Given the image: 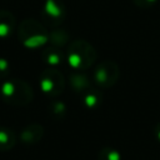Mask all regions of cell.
Here are the masks:
<instances>
[{
  "instance_id": "obj_1",
  "label": "cell",
  "mask_w": 160,
  "mask_h": 160,
  "mask_svg": "<svg viewBox=\"0 0 160 160\" xmlns=\"http://www.w3.org/2000/svg\"><path fill=\"white\" fill-rule=\"evenodd\" d=\"M65 56L71 68L81 71L94 65L96 60V50L86 40L76 39L69 44Z\"/></svg>"
},
{
  "instance_id": "obj_2",
  "label": "cell",
  "mask_w": 160,
  "mask_h": 160,
  "mask_svg": "<svg viewBox=\"0 0 160 160\" xmlns=\"http://www.w3.org/2000/svg\"><path fill=\"white\" fill-rule=\"evenodd\" d=\"M19 39L28 48H39L49 41V34L39 21L28 19L19 26Z\"/></svg>"
},
{
  "instance_id": "obj_3",
  "label": "cell",
  "mask_w": 160,
  "mask_h": 160,
  "mask_svg": "<svg viewBox=\"0 0 160 160\" xmlns=\"http://www.w3.org/2000/svg\"><path fill=\"white\" fill-rule=\"evenodd\" d=\"M1 94L8 102L18 106L26 105L32 99L31 88L21 80L6 81L1 88Z\"/></svg>"
},
{
  "instance_id": "obj_4",
  "label": "cell",
  "mask_w": 160,
  "mask_h": 160,
  "mask_svg": "<svg viewBox=\"0 0 160 160\" xmlns=\"http://www.w3.org/2000/svg\"><path fill=\"white\" fill-rule=\"evenodd\" d=\"M120 78V69L111 60L101 61L94 71V81L102 89H109L116 84Z\"/></svg>"
},
{
  "instance_id": "obj_5",
  "label": "cell",
  "mask_w": 160,
  "mask_h": 160,
  "mask_svg": "<svg viewBox=\"0 0 160 160\" xmlns=\"http://www.w3.org/2000/svg\"><path fill=\"white\" fill-rule=\"evenodd\" d=\"M40 88L48 96H58L65 89V79L62 72L49 68L42 71L40 76Z\"/></svg>"
},
{
  "instance_id": "obj_6",
  "label": "cell",
  "mask_w": 160,
  "mask_h": 160,
  "mask_svg": "<svg viewBox=\"0 0 160 160\" xmlns=\"http://www.w3.org/2000/svg\"><path fill=\"white\" fill-rule=\"evenodd\" d=\"M44 19L50 25H59L62 22L66 15V10L62 2L59 0H46L44 5Z\"/></svg>"
},
{
  "instance_id": "obj_7",
  "label": "cell",
  "mask_w": 160,
  "mask_h": 160,
  "mask_svg": "<svg viewBox=\"0 0 160 160\" xmlns=\"http://www.w3.org/2000/svg\"><path fill=\"white\" fill-rule=\"evenodd\" d=\"M69 80L72 90L78 94H82L88 89H90V79L84 72H74L70 75Z\"/></svg>"
},
{
  "instance_id": "obj_8",
  "label": "cell",
  "mask_w": 160,
  "mask_h": 160,
  "mask_svg": "<svg viewBox=\"0 0 160 160\" xmlns=\"http://www.w3.org/2000/svg\"><path fill=\"white\" fill-rule=\"evenodd\" d=\"M42 135L44 128L39 124H31L21 132V140L26 144H35L42 138Z\"/></svg>"
},
{
  "instance_id": "obj_9",
  "label": "cell",
  "mask_w": 160,
  "mask_h": 160,
  "mask_svg": "<svg viewBox=\"0 0 160 160\" xmlns=\"http://www.w3.org/2000/svg\"><path fill=\"white\" fill-rule=\"evenodd\" d=\"M64 52L59 49V46H49L44 50L42 52V59L46 64H49L50 66H58L64 60Z\"/></svg>"
},
{
  "instance_id": "obj_10",
  "label": "cell",
  "mask_w": 160,
  "mask_h": 160,
  "mask_svg": "<svg viewBox=\"0 0 160 160\" xmlns=\"http://www.w3.org/2000/svg\"><path fill=\"white\" fill-rule=\"evenodd\" d=\"M14 26H15L14 16L8 11H0V36L10 35Z\"/></svg>"
},
{
  "instance_id": "obj_11",
  "label": "cell",
  "mask_w": 160,
  "mask_h": 160,
  "mask_svg": "<svg viewBox=\"0 0 160 160\" xmlns=\"http://www.w3.org/2000/svg\"><path fill=\"white\" fill-rule=\"evenodd\" d=\"M16 142L15 134L8 128H0V151L11 149Z\"/></svg>"
},
{
  "instance_id": "obj_12",
  "label": "cell",
  "mask_w": 160,
  "mask_h": 160,
  "mask_svg": "<svg viewBox=\"0 0 160 160\" xmlns=\"http://www.w3.org/2000/svg\"><path fill=\"white\" fill-rule=\"evenodd\" d=\"M81 95L82 96V102L86 108L89 109H92V108H96L100 105L101 102V94L96 90H91V89H88L85 92H82Z\"/></svg>"
},
{
  "instance_id": "obj_13",
  "label": "cell",
  "mask_w": 160,
  "mask_h": 160,
  "mask_svg": "<svg viewBox=\"0 0 160 160\" xmlns=\"http://www.w3.org/2000/svg\"><path fill=\"white\" fill-rule=\"evenodd\" d=\"M49 40L52 42V45L55 46H62V45H66L68 41H69V35L65 30L62 29H59V30H55L52 31L51 34H49Z\"/></svg>"
},
{
  "instance_id": "obj_14",
  "label": "cell",
  "mask_w": 160,
  "mask_h": 160,
  "mask_svg": "<svg viewBox=\"0 0 160 160\" xmlns=\"http://www.w3.org/2000/svg\"><path fill=\"white\" fill-rule=\"evenodd\" d=\"M99 160H121V154L119 150L111 146H104L99 151Z\"/></svg>"
},
{
  "instance_id": "obj_15",
  "label": "cell",
  "mask_w": 160,
  "mask_h": 160,
  "mask_svg": "<svg viewBox=\"0 0 160 160\" xmlns=\"http://www.w3.org/2000/svg\"><path fill=\"white\" fill-rule=\"evenodd\" d=\"M51 111L54 115H64L66 109H65V105L62 102H54L52 106H51Z\"/></svg>"
},
{
  "instance_id": "obj_16",
  "label": "cell",
  "mask_w": 160,
  "mask_h": 160,
  "mask_svg": "<svg viewBox=\"0 0 160 160\" xmlns=\"http://www.w3.org/2000/svg\"><path fill=\"white\" fill-rule=\"evenodd\" d=\"M132 1H134V4L136 6L142 8V9H148V8L152 6V5H155L159 0H132Z\"/></svg>"
},
{
  "instance_id": "obj_17",
  "label": "cell",
  "mask_w": 160,
  "mask_h": 160,
  "mask_svg": "<svg viewBox=\"0 0 160 160\" xmlns=\"http://www.w3.org/2000/svg\"><path fill=\"white\" fill-rule=\"evenodd\" d=\"M8 70H9L8 61L4 59H0V76H2V74H8Z\"/></svg>"
},
{
  "instance_id": "obj_18",
  "label": "cell",
  "mask_w": 160,
  "mask_h": 160,
  "mask_svg": "<svg viewBox=\"0 0 160 160\" xmlns=\"http://www.w3.org/2000/svg\"><path fill=\"white\" fill-rule=\"evenodd\" d=\"M154 135H155L156 140L160 142V122L156 124V126H155V129H154Z\"/></svg>"
}]
</instances>
